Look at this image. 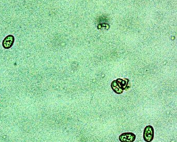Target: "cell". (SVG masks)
I'll list each match as a JSON object with an SVG mask.
<instances>
[{"instance_id": "obj_4", "label": "cell", "mask_w": 177, "mask_h": 142, "mask_svg": "<svg viewBox=\"0 0 177 142\" xmlns=\"http://www.w3.org/2000/svg\"><path fill=\"white\" fill-rule=\"evenodd\" d=\"M14 41H15V38L13 35H8L3 40V43H2L3 47L5 49L10 48L13 45Z\"/></svg>"}, {"instance_id": "obj_1", "label": "cell", "mask_w": 177, "mask_h": 142, "mask_svg": "<svg viewBox=\"0 0 177 142\" xmlns=\"http://www.w3.org/2000/svg\"><path fill=\"white\" fill-rule=\"evenodd\" d=\"M111 87L116 94H122L124 90H128L131 87V84L128 79H117L111 84Z\"/></svg>"}, {"instance_id": "obj_2", "label": "cell", "mask_w": 177, "mask_h": 142, "mask_svg": "<svg viewBox=\"0 0 177 142\" xmlns=\"http://www.w3.org/2000/svg\"><path fill=\"white\" fill-rule=\"evenodd\" d=\"M154 136V128L152 125H147L144 129L143 139L146 142H151Z\"/></svg>"}, {"instance_id": "obj_3", "label": "cell", "mask_w": 177, "mask_h": 142, "mask_svg": "<svg viewBox=\"0 0 177 142\" xmlns=\"http://www.w3.org/2000/svg\"><path fill=\"white\" fill-rule=\"evenodd\" d=\"M136 136L132 132L123 133L119 136V141L121 142H133L135 141Z\"/></svg>"}]
</instances>
